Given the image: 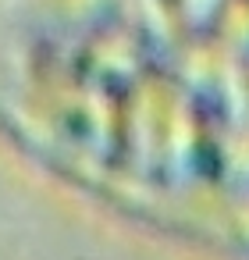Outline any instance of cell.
I'll list each match as a JSON object with an SVG mask.
<instances>
[{
    "instance_id": "cell-1",
    "label": "cell",
    "mask_w": 249,
    "mask_h": 260,
    "mask_svg": "<svg viewBox=\"0 0 249 260\" xmlns=\"http://www.w3.org/2000/svg\"><path fill=\"white\" fill-rule=\"evenodd\" d=\"M32 64V121H47V89L54 118H61V146L89 160V175H107L103 121L118 114L111 89L171 86L153 64H174L182 79L192 68L182 57H217L249 72V0H0V82H8L11 57ZM111 128V125H107Z\"/></svg>"
}]
</instances>
